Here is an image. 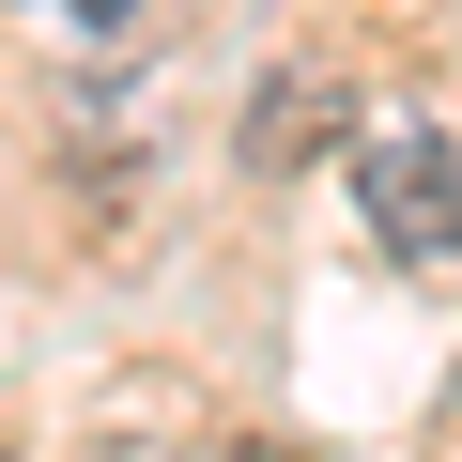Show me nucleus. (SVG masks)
<instances>
[{
	"instance_id": "f257e3e1",
	"label": "nucleus",
	"mask_w": 462,
	"mask_h": 462,
	"mask_svg": "<svg viewBox=\"0 0 462 462\" xmlns=\"http://www.w3.org/2000/svg\"><path fill=\"white\" fill-rule=\"evenodd\" d=\"M355 216H370V247L385 263H462V154L431 124H385L355 154Z\"/></svg>"
},
{
	"instance_id": "f03ea898",
	"label": "nucleus",
	"mask_w": 462,
	"mask_h": 462,
	"mask_svg": "<svg viewBox=\"0 0 462 462\" xmlns=\"http://www.w3.org/2000/svg\"><path fill=\"white\" fill-rule=\"evenodd\" d=\"M355 139V78H324V62H278L263 93H247V139H231V154H247L263 185H293V170H324Z\"/></svg>"
},
{
	"instance_id": "7ed1b4c3",
	"label": "nucleus",
	"mask_w": 462,
	"mask_h": 462,
	"mask_svg": "<svg viewBox=\"0 0 462 462\" xmlns=\"http://www.w3.org/2000/svg\"><path fill=\"white\" fill-rule=\"evenodd\" d=\"M47 16H93V32H124V16H139V0H47Z\"/></svg>"
}]
</instances>
